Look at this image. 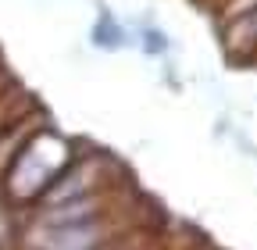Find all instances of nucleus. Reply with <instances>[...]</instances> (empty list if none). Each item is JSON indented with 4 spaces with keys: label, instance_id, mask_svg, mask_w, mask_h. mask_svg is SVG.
<instances>
[{
    "label": "nucleus",
    "instance_id": "20e7f679",
    "mask_svg": "<svg viewBox=\"0 0 257 250\" xmlns=\"http://www.w3.org/2000/svg\"><path fill=\"white\" fill-rule=\"evenodd\" d=\"M140 43H143V54H150V57H161V54L168 50V36L161 33L154 22H143V29H140Z\"/></svg>",
    "mask_w": 257,
    "mask_h": 250
},
{
    "label": "nucleus",
    "instance_id": "f257e3e1",
    "mask_svg": "<svg viewBox=\"0 0 257 250\" xmlns=\"http://www.w3.org/2000/svg\"><path fill=\"white\" fill-rule=\"evenodd\" d=\"M72 165V154H68V143L61 136H54L50 129L47 133H36L29 143L18 147L15 161L8 165L4 172V190L11 193V200H36L50 190V182Z\"/></svg>",
    "mask_w": 257,
    "mask_h": 250
},
{
    "label": "nucleus",
    "instance_id": "f03ea898",
    "mask_svg": "<svg viewBox=\"0 0 257 250\" xmlns=\"http://www.w3.org/2000/svg\"><path fill=\"white\" fill-rule=\"evenodd\" d=\"M104 246V218L79 225H43L40 250H100Z\"/></svg>",
    "mask_w": 257,
    "mask_h": 250
},
{
    "label": "nucleus",
    "instance_id": "7ed1b4c3",
    "mask_svg": "<svg viewBox=\"0 0 257 250\" xmlns=\"http://www.w3.org/2000/svg\"><path fill=\"white\" fill-rule=\"evenodd\" d=\"M89 43H93L96 50H121V47L133 43V36L125 33V25H121L118 18L100 15V18H96V25L89 29Z\"/></svg>",
    "mask_w": 257,
    "mask_h": 250
}]
</instances>
